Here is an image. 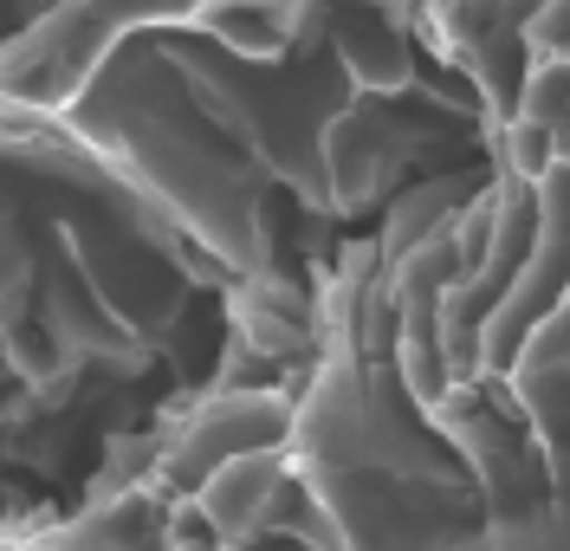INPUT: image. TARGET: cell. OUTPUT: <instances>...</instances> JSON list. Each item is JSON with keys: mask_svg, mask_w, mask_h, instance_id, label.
<instances>
[{"mask_svg": "<svg viewBox=\"0 0 570 551\" xmlns=\"http://www.w3.org/2000/svg\"><path fill=\"white\" fill-rule=\"evenodd\" d=\"M512 163L570 169V0H434Z\"/></svg>", "mask_w": 570, "mask_h": 551, "instance_id": "5b68a950", "label": "cell"}, {"mask_svg": "<svg viewBox=\"0 0 570 551\" xmlns=\"http://www.w3.org/2000/svg\"><path fill=\"white\" fill-rule=\"evenodd\" d=\"M66 13H71V0H0V72L13 59H27Z\"/></svg>", "mask_w": 570, "mask_h": 551, "instance_id": "52a82bcc", "label": "cell"}, {"mask_svg": "<svg viewBox=\"0 0 570 551\" xmlns=\"http://www.w3.org/2000/svg\"><path fill=\"white\" fill-rule=\"evenodd\" d=\"M214 7H253V0H71V13L39 39L27 59H13L0 72V105L20 110H59L78 91V78L105 59L110 46L137 27H169V20H195ZM434 7V0H428Z\"/></svg>", "mask_w": 570, "mask_h": 551, "instance_id": "8992f818", "label": "cell"}, {"mask_svg": "<svg viewBox=\"0 0 570 551\" xmlns=\"http://www.w3.org/2000/svg\"><path fill=\"white\" fill-rule=\"evenodd\" d=\"M247 383L234 279L59 110L0 105V539Z\"/></svg>", "mask_w": 570, "mask_h": 551, "instance_id": "3957f363", "label": "cell"}, {"mask_svg": "<svg viewBox=\"0 0 570 551\" xmlns=\"http://www.w3.org/2000/svg\"><path fill=\"white\" fill-rule=\"evenodd\" d=\"M292 447L344 551H570L564 163H512L331 279Z\"/></svg>", "mask_w": 570, "mask_h": 551, "instance_id": "7a4b0ae2", "label": "cell"}, {"mask_svg": "<svg viewBox=\"0 0 570 551\" xmlns=\"http://www.w3.org/2000/svg\"><path fill=\"white\" fill-rule=\"evenodd\" d=\"M0 551H344V539L298 468L292 390L227 383L156 429L78 513Z\"/></svg>", "mask_w": 570, "mask_h": 551, "instance_id": "277c9868", "label": "cell"}, {"mask_svg": "<svg viewBox=\"0 0 570 551\" xmlns=\"http://www.w3.org/2000/svg\"><path fill=\"white\" fill-rule=\"evenodd\" d=\"M59 117L234 279L247 383L279 390L356 254L512 169L428 0H253L137 27Z\"/></svg>", "mask_w": 570, "mask_h": 551, "instance_id": "6da1fadb", "label": "cell"}]
</instances>
